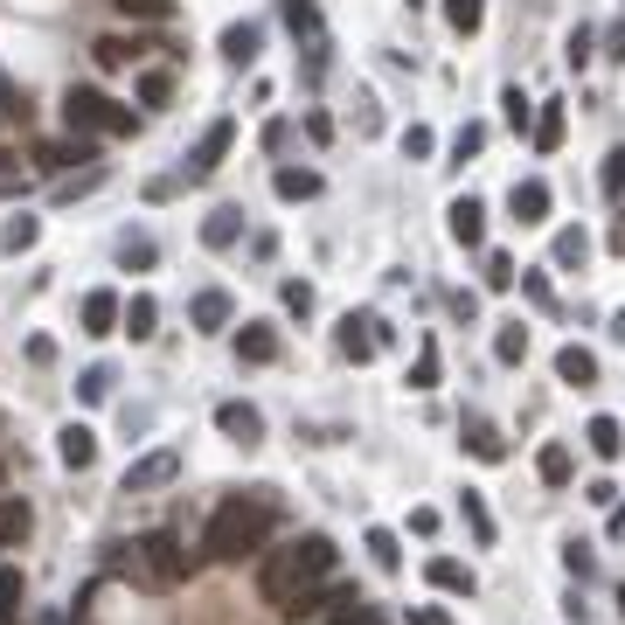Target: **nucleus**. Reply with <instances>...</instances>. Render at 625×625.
I'll list each match as a JSON object with an SVG mask.
<instances>
[{
  "label": "nucleus",
  "instance_id": "nucleus-59",
  "mask_svg": "<svg viewBox=\"0 0 625 625\" xmlns=\"http://www.w3.org/2000/svg\"><path fill=\"white\" fill-rule=\"evenodd\" d=\"M618 618H625V591H618Z\"/></svg>",
  "mask_w": 625,
  "mask_h": 625
},
{
  "label": "nucleus",
  "instance_id": "nucleus-11",
  "mask_svg": "<svg viewBox=\"0 0 625 625\" xmlns=\"http://www.w3.org/2000/svg\"><path fill=\"white\" fill-rule=\"evenodd\" d=\"M507 208H515V223H521V230H536V223H549V181H542V175L515 181V188H507Z\"/></svg>",
  "mask_w": 625,
  "mask_h": 625
},
{
  "label": "nucleus",
  "instance_id": "nucleus-20",
  "mask_svg": "<svg viewBox=\"0 0 625 625\" xmlns=\"http://www.w3.org/2000/svg\"><path fill=\"white\" fill-rule=\"evenodd\" d=\"M459 438H466V452H472L480 466H501V459H507V438H501L494 424H486V417H466V424H459Z\"/></svg>",
  "mask_w": 625,
  "mask_h": 625
},
{
  "label": "nucleus",
  "instance_id": "nucleus-7",
  "mask_svg": "<svg viewBox=\"0 0 625 625\" xmlns=\"http://www.w3.org/2000/svg\"><path fill=\"white\" fill-rule=\"evenodd\" d=\"M230 146H237V119H208V125H202V140L188 146L181 175H188V181H208V175L223 167V154H230Z\"/></svg>",
  "mask_w": 625,
  "mask_h": 625
},
{
  "label": "nucleus",
  "instance_id": "nucleus-57",
  "mask_svg": "<svg viewBox=\"0 0 625 625\" xmlns=\"http://www.w3.org/2000/svg\"><path fill=\"white\" fill-rule=\"evenodd\" d=\"M604 536H612V542H625V501L612 507V521H604Z\"/></svg>",
  "mask_w": 625,
  "mask_h": 625
},
{
  "label": "nucleus",
  "instance_id": "nucleus-50",
  "mask_svg": "<svg viewBox=\"0 0 625 625\" xmlns=\"http://www.w3.org/2000/svg\"><path fill=\"white\" fill-rule=\"evenodd\" d=\"M431 146H438V140H431V125H410L404 132V160H431Z\"/></svg>",
  "mask_w": 625,
  "mask_h": 625
},
{
  "label": "nucleus",
  "instance_id": "nucleus-16",
  "mask_svg": "<svg viewBox=\"0 0 625 625\" xmlns=\"http://www.w3.org/2000/svg\"><path fill=\"white\" fill-rule=\"evenodd\" d=\"M536 480H542V486H556V494H563V486L577 480V452L563 445V438H549V445L536 452Z\"/></svg>",
  "mask_w": 625,
  "mask_h": 625
},
{
  "label": "nucleus",
  "instance_id": "nucleus-61",
  "mask_svg": "<svg viewBox=\"0 0 625 625\" xmlns=\"http://www.w3.org/2000/svg\"><path fill=\"white\" fill-rule=\"evenodd\" d=\"M0 480H8V466H0Z\"/></svg>",
  "mask_w": 625,
  "mask_h": 625
},
{
  "label": "nucleus",
  "instance_id": "nucleus-30",
  "mask_svg": "<svg viewBox=\"0 0 625 625\" xmlns=\"http://www.w3.org/2000/svg\"><path fill=\"white\" fill-rule=\"evenodd\" d=\"M486 22V0H445V28L452 35H480Z\"/></svg>",
  "mask_w": 625,
  "mask_h": 625
},
{
  "label": "nucleus",
  "instance_id": "nucleus-10",
  "mask_svg": "<svg viewBox=\"0 0 625 625\" xmlns=\"http://www.w3.org/2000/svg\"><path fill=\"white\" fill-rule=\"evenodd\" d=\"M445 230H452V243L480 251V243H486V202H480V195H459V202L445 208Z\"/></svg>",
  "mask_w": 625,
  "mask_h": 625
},
{
  "label": "nucleus",
  "instance_id": "nucleus-32",
  "mask_svg": "<svg viewBox=\"0 0 625 625\" xmlns=\"http://www.w3.org/2000/svg\"><path fill=\"white\" fill-rule=\"evenodd\" d=\"M111 383H119V375H111V362H91V369L77 375V404H105Z\"/></svg>",
  "mask_w": 625,
  "mask_h": 625
},
{
  "label": "nucleus",
  "instance_id": "nucleus-55",
  "mask_svg": "<svg viewBox=\"0 0 625 625\" xmlns=\"http://www.w3.org/2000/svg\"><path fill=\"white\" fill-rule=\"evenodd\" d=\"M410 625H452V612H438V604H417Z\"/></svg>",
  "mask_w": 625,
  "mask_h": 625
},
{
  "label": "nucleus",
  "instance_id": "nucleus-22",
  "mask_svg": "<svg viewBox=\"0 0 625 625\" xmlns=\"http://www.w3.org/2000/svg\"><path fill=\"white\" fill-rule=\"evenodd\" d=\"M563 119H570V111H563V98H542V105H536V125H528L536 154H556V146H563Z\"/></svg>",
  "mask_w": 625,
  "mask_h": 625
},
{
  "label": "nucleus",
  "instance_id": "nucleus-24",
  "mask_svg": "<svg viewBox=\"0 0 625 625\" xmlns=\"http://www.w3.org/2000/svg\"><path fill=\"white\" fill-rule=\"evenodd\" d=\"M237 237H243V208H230V202L208 208V223H202V243H208V251H230Z\"/></svg>",
  "mask_w": 625,
  "mask_h": 625
},
{
  "label": "nucleus",
  "instance_id": "nucleus-26",
  "mask_svg": "<svg viewBox=\"0 0 625 625\" xmlns=\"http://www.w3.org/2000/svg\"><path fill=\"white\" fill-rule=\"evenodd\" d=\"M459 515H466V528H472V542L494 549L501 528H494V507H486V494H472V486H466V494H459Z\"/></svg>",
  "mask_w": 625,
  "mask_h": 625
},
{
  "label": "nucleus",
  "instance_id": "nucleus-35",
  "mask_svg": "<svg viewBox=\"0 0 625 625\" xmlns=\"http://www.w3.org/2000/svg\"><path fill=\"white\" fill-rule=\"evenodd\" d=\"M22 618V570L14 563H0V625Z\"/></svg>",
  "mask_w": 625,
  "mask_h": 625
},
{
  "label": "nucleus",
  "instance_id": "nucleus-28",
  "mask_svg": "<svg viewBox=\"0 0 625 625\" xmlns=\"http://www.w3.org/2000/svg\"><path fill=\"white\" fill-rule=\"evenodd\" d=\"M146 43L140 35H105V43H91V56H98V70H132V56H140Z\"/></svg>",
  "mask_w": 625,
  "mask_h": 625
},
{
  "label": "nucleus",
  "instance_id": "nucleus-46",
  "mask_svg": "<svg viewBox=\"0 0 625 625\" xmlns=\"http://www.w3.org/2000/svg\"><path fill=\"white\" fill-rule=\"evenodd\" d=\"M119 14H132V22H167L175 14V0H111Z\"/></svg>",
  "mask_w": 625,
  "mask_h": 625
},
{
  "label": "nucleus",
  "instance_id": "nucleus-17",
  "mask_svg": "<svg viewBox=\"0 0 625 625\" xmlns=\"http://www.w3.org/2000/svg\"><path fill=\"white\" fill-rule=\"evenodd\" d=\"M223 63H237V70H251L257 63V49H264V28L257 22H230V28H223Z\"/></svg>",
  "mask_w": 625,
  "mask_h": 625
},
{
  "label": "nucleus",
  "instance_id": "nucleus-27",
  "mask_svg": "<svg viewBox=\"0 0 625 625\" xmlns=\"http://www.w3.org/2000/svg\"><path fill=\"white\" fill-rule=\"evenodd\" d=\"M272 188H278V202H313L320 195V175H313V167H278Z\"/></svg>",
  "mask_w": 625,
  "mask_h": 625
},
{
  "label": "nucleus",
  "instance_id": "nucleus-33",
  "mask_svg": "<svg viewBox=\"0 0 625 625\" xmlns=\"http://www.w3.org/2000/svg\"><path fill=\"white\" fill-rule=\"evenodd\" d=\"M362 549L375 556V570H404V549H396V536H389V528H369V536H362Z\"/></svg>",
  "mask_w": 625,
  "mask_h": 625
},
{
  "label": "nucleus",
  "instance_id": "nucleus-15",
  "mask_svg": "<svg viewBox=\"0 0 625 625\" xmlns=\"http://www.w3.org/2000/svg\"><path fill=\"white\" fill-rule=\"evenodd\" d=\"M556 383H570V389L598 383V354L584 348V340H563V348H556Z\"/></svg>",
  "mask_w": 625,
  "mask_h": 625
},
{
  "label": "nucleus",
  "instance_id": "nucleus-56",
  "mask_svg": "<svg viewBox=\"0 0 625 625\" xmlns=\"http://www.w3.org/2000/svg\"><path fill=\"white\" fill-rule=\"evenodd\" d=\"M604 56H612V63H625V22L604 28Z\"/></svg>",
  "mask_w": 625,
  "mask_h": 625
},
{
  "label": "nucleus",
  "instance_id": "nucleus-29",
  "mask_svg": "<svg viewBox=\"0 0 625 625\" xmlns=\"http://www.w3.org/2000/svg\"><path fill=\"white\" fill-rule=\"evenodd\" d=\"M494 362L501 369H521L528 362V327H521V320H507V327L494 334Z\"/></svg>",
  "mask_w": 625,
  "mask_h": 625
},
{
  "label": "nucleus",
  "instance_id": "nucleus-1",
  "mask_svg": "<svg viewBox=\"0 0 625 625\" xmlns=\"http://www.w3.org/2000/svg\"><path fill=\"white\" fill-rule=\"evenodd\" d=\"M272 528H278V494L272 486H243V494H230L216 515H208L202 556L208 563H243V556H257V549L272 542Z\"/></svg>",
  "mask_w": 625,
  "mask_h": 625
},
{
  "label": "nucleus",
  "instance_id": "nucleus-36",
  "mask_svg": "<svg viewBox=\"0 0 625 625\" xmlns=\"http://www.w3.org/2000/svg\"><path fill=\"white\" fill-rule=\"evenodd\" d=\"M22 119H28V91L0 70V125H22Z\"/></svg>",
  "mask_w": 625,
  "mask_h": 625
},
{
  "label": "nucleus",
  "instance_id": "nucleus-52",
  "mask_svg": "<svg viewBox=\"0 0 625 625\" xmlns=\"http://www.w3.org/2000/svg\"><path fill=\"white\" fill-rule=\"evenodd\" d=\"M286 140H292V119H272V125H264V154H286Z\"/></svg>",
  "mask_w": 625,
  "mask_h": 625
},
{
  "label": "nucleus",
  "instance_id": "nucleus-9",
  "mask_svg": "<svg viewBox=\"0 0 625 625\" xmlns=\"http://www.w3.org/2000/svg\"><path fill=\"white\" fill-rule=\"evenodd\" d=\"M216 431H223L230 445L251 452V445H264V410L243 404V396H230V404H216Z\"/></svg>",
  "mask_w": 625,
  "mask_h": 625
},
{
  "label": "nucleus",
  "instance_id": "nucleus-60",
  "mask_svg": "<svg viewBox=\"0 0 625 625\" xmlns=\"http://www.w3.org/2000/svg\"><path fill=\"white\" fill-rule=\"evenodd\" d=\"M410 8H424V0H410Z\"/></svg>",
  "mask_w": 625,
  "mask_h": 625
},
{
  "label": "nucleus",
  "instance_id": "nucleus-23",
  "mask_svg": "<svg viewBox=\"0 0 625 625\" xmlns=\"http://www.w3.org/2000/svg\"><path fill=\"white\" fill-rule=\"evenodd\" d=\"M119 334H132V340H154V334H160V307H154V292H132V299H125Z\"/></svg>",
  "mask_w": 625,
  "mask_h": 625
},
{
  "label": "nucleus",
  "instance_id": "nucleus-40",
  "mask_svg": "<svg viewBox=\"0 0 625 625\" xmlns=\"http://www.w3.org/2000/svg\"><path fill=\"white\" fill-rule=\"evenodd\" d=\"M515 278H521L515 257H507V251H486V292H515Z\"/></svg>",
  "mask_w": 625,
  "mask_h": 625
},
{
  "label": "nucleus",
  "instance_id": "nucleus-2",
  "mask_svg": "<svg viewBox=\"0 0 625 625\" xmlns=\"http://www.w3.org/2000/svg\"><path fill=\"white\" fill-rule=\"evenodd\" d=\"M334 577V542L327 536H292L286 549H272L257 570V591L264 604H278V612H292L307 591H320V584Z\"/></svg>",
  "mask_w": 625,
  "mask_h": 625
},
{
  "label": "nucleus",
  "instance_id": "nucleus-49",
  "mask_svg": "<svg viewBox=\"0 0 625 625\" xmlns=\"http://www.w3.org/2000/svg\"><path fill=\"white\" fill-rule=\"evenodd\" d=\"M278 299H286V313H313V286H307V278H286Z\"/></svg>",
  "mask_w": 625,
  "mask_h": 625
},
{
  "label": "nucleus",
  "instance_id": "nucleus-3",
  "mask_svg": "<svg viewBox=\"0 0 625 625\" xmlns=\"http://www.w3.org/2000/svg\"><path fill=\"white\" fill-rule=\"evenodd\" d=\"M119 570H132L140 584H154V591H175V584L195 570V556L181 549L175 528H146L140 542H125V556H119Z\"/></svg>",
  "mask_w": 625,
  "mask_h": 625
},
{
  "label": "nucleus",
  "instance_id": "nucleus-6",
  "mask_svg": "<svg viewBox=\"0 0 625 625\" xmlns=\"http://www.w3.org/2000/svg\"><path fill=\"white\" fill-rule=\"evenodd\" d=\"M28 160H35V175H56V181H63V175L98 167V140H77V132H70V140H43Z\"/></svg>",
  "mask_w": 625,
  "mask_h": 625
},
{
  "label": "nucleus",
  "instance_id": "nucleus-34",
  "mask_svg": "<svg viewBox=\"0 0 625 625\" xmlns=\"http://www.w3.org/2000/svg\"><path fill=\"white\" fill-rule=\"evenodd\" d=\"M410 389H438V340H417V362H410Z\"/></svg>",
  "mask_w": 625,
  "mask_h": 625
},
{
  "label": "nucleus",
  "instance_id": "nucleus-25",
  "mask_svg": "<svg viewBox=\"0 0 625 625\" xmlns=\"http://www.w3.org/2000/svg\"><path fill=\"white\" fill-rule=\"evenodd\" d=\"M584 445H591L604 466L625 459V431H618V417H591V424H584Z\"/></svg>",
  "mask_w": 625,
  "mask_h": 625
},
{
  "label": "nucleus",
  "instance_id": "nucleus-51",
  "mask_svg": "<svg viewBox=\"0 0 625 625\" xmlns=\"http://www.w3.org/2000/svg\"><path fill=\"white\" fill-rule=\"evenodd\" d=\"M521 292L536 299V307H549V299H556V292H549V272H521Z\"/></svg>",
  "mask_w": 625,
  "mask_h": 625
},
{
  "label": "nucleus",
  "instance_id": "nucleus-13",
  "mask_svg": "<svg viewBox=\"0 0 625 625\" xmlns=\"http://www.w3.org/2000/svg\"><path fill=\"white\" fill-rule=\"evenodd\" d=\"M424 577H431V591H445V598H472V591H480L472 563H459V556H431V563H424Z\"/></svg>",
  "mask_w": 625,
  "mask_h": 625
},
{
  "label": "nucleus",
  "instance_id": "nucleus-19",
  "mask_svg": "<svg viewBox=\"0 0 625 625\" xmlns=\"http://www.w3.org/2000/svg\"><path fill=\"white\" fill-rule=\"evenodd\" d=\"M584 257H591V237H584V223H563V230L549 237V264H556V272H584Z\"/></svg>",
  "mask_w": 625,
  "mask_h": 625
},
{
  "label": "nucleus",
  "instance_id": "nucleus-43",
  "mask_svg": "<svg viewBox=\"0 0 625 625\" xmlns=\"http://www.w3.org/2000/svg\"><path fill=\"white\" fill-rule=\"evenodd\" d=\"M563 570H570L577 584L598 577V549H591V542H563Z\"/></svg>",
  "mask_w": 625,
  "mask_h": 625
},
{
  "label": "nucleus",
  "instance_id": "nucleus-44",
  "mask_svg": "<svg viewBox=\"0 0 625 625\" xmlns=\"http://www.w3.org/2000/svg\"><path fill=\"white\" fill-rule=\"evenodd\" d=\"M91 188H105V167H84V175H63V181H56V202H77V195H91Z\"/></svg>",
  "mask_w": 625,
  "mask_h": 625
},
{
  "label": "nucleus",
  "instance_id": "nucleus-53",
  "mask_svg": "<svg viewBox=\"0 0 625 625\" xmlns=\"http://www.w3.org/2000/svg\"><path fill=\"white\" fill-rule=\"evenodd\" d=\"M584 501H591V507H618V486L612 480H591V486H584Z\"/></svg>",
  "mask_w": 625,
  "mask_h": 625
},
{
  "label": "nucleus",
  "instance_id": "nucleus-41",
  "mask_svg": "<svg viewBox=\"0 0 625 625\" xmlns=\"http://www.w3.org/2000/svg\"><path fill=\"white\" fill-rule=\"evenodd\" d=\"M119 257H125V264H140V272H146V264L160 257V243L146 237V230H125V237H119Z\"/></svg>",
  "mask_w": 625,
  "mask_h": 625
},
{
  "label": "nucleus",
  "instance_id": "nucleus-58",
  "mask_svg": "<svg viewBox=\"0 0 625 625\" xmlns=\"http://www.w3.org/2000/svg\"><path fill=\"white\" fill-rule=\"evenodd\" d=\"M612 340H618V348H625V307L612 313Z\"/></svg>",
  "mask_w": 625,
  "mask_h": 625
},
{
  "label": "nucleus",
  "instance_id": "nucleus-21",
  "mask_svg": "<svg viewBox=\"0 0 625 625\" xmlns=\"http://www.w3.org/2000/svg\"><path fill=\"white\" fill-rule=\"evenodd\" d=\"M230 313H237V299L223 292V286H208V292H195V307H188V320H195L202 334H216V327H230Z\"/></svg>",
  "mask_w": 625,
  "mask_h": 625
},
{
  "label": "nucleus",
  "instance_id": "nucleus-37",
  "mask_svg": "<svg viewBox=\"0 0 625 625\" xmlns=\"http://www.w3.org/2000/svg\"><path fill=\"white\" fill-rule=\"evenodd\" d=\"M35 237H43V223H35V216H14L8 230H0V251L22 257V251H35Z\"/></svg>",
  "mask_w": 625,
  "mask_h": 625
},
{
  "label": "nucleus",
  "instance_id": "nucleus-31",
  "mask_svg": "<svg viewBox=\"0 0 625 625\" xmlns=\"http://www.w3.org/2000/svg\"><path fill=\"white\" fill-rule=\"evenodd\" d=\"M501 119L515 125V132H528V125H536V98H528L521 84H507V91H501Z\"/></svg>",
  "mask_w": 625,
  "mask_h": 625
},
{
  "label": "nucleus",
  "instance_id": "nucleus-12",
  "mask_svg": "<svg viewBox=\"0 0 625 625\" xmlns=\"http://www.w3.org/2000/svg\"><path fill=\"white\" fill-rule=\"evenodd\" d=\"M119 313H125V299L111 292V286H98V292H84V307H77V320H84V334H119Z\"/></svg>",
  "mask_w": 625,
  "mask_h": 625
},
{
  "label": "nucleus",
  "instance_id": "nucleus-42",
  "mask_svg": "<svg viewBox=\"0 0 625 625\" xmlns=\"http://www.w3.org/2000/svg\"><path fill=\"white\" fill-rule=\"evenodd\" d=\"M598 188L612 202H625V146H612V154H604V167H598Z\"/></svg>",
  "mask_w": 625,
  "mask_h": 625
},
{
  "label": "nucleus",
  "instance_id": "nucleus-18",
  "mask_svg": "<svg viewBox=\"0 0 625 625\" xmlns=\"http://www.w3.org/2000/svg\"><path fill=\"white\" fill-rule=\"evenodd\" d=\"M237 354H243V362H278L286 340H278V327H264V320H243V327H237Z\"/></svg>",
  "mask_w": 625,
  "mask_h": 625
},
{
  "label": "nucleus",
  "instance_id": "nucleus-39",
  "mask_svg": "<svg viewBox=\"0 0 625 625\" xmlns=\"http://www.w3.org/2000/svg\"><path fill=\"white\" fill-rule=\"evenodd\" d=\"M140 105H175V70H140Z\"/></svg>",
  "mask_w": 625,
  "mask_h": 625
},
{
  "label": "nucleus",
  "instance_id": "nucleus-4",
  "mask_svg": "<svg viewBox=\"0 0 625 625\" xmlns=\"http://www.w3.org/2000/svg\"><path fill=\"white\" fill-rule=\"evenodd\" d=\"M63 125L77 132V140H125L140 119H132V105L105 98L98 84H70V91H63Z\"/></svg>",
  "mask_w": 625,
  "mask_h": 625
},
{
  "label": "nucleus",
  "instance_id": "nucleus-45",
  "mask_svg": "<svg viewBox=\"0 0 625 625\" xmlns=\"http://www.w3.org/2000/svg\"><path fill=\"white\" fill-rule=\"evenodd\" d=\"M591 56H598V35L577 22V28H570V43H563V63H570V70H584V63H591Z\"/></svg>",
  "mask_w": 625,
  "mask_h": 625
},
{
  "label": "nucleus",
  "instance_id": "nucleus-8",
  "mask_svg": "<svg viewBox=\"0 0 625 625\" xmlns=\"http://www.w3.org/2000/svg\"><path fill=\"white\" fill-rule=\"evenodd\" d=\"M175 480H181V452H175V445H160V452H146V459H132V466H125L119 494H154V486H175Z\"/></svg>",
  "mask_w": 625,
  "mask_h": 625
},
{
  "label": "nucleus",
  "instance_id": "nucleus-38",
  "mask_svg": "<svg viewBox=\"0 0 625 625\" xmlns=\"http://www.w3.org/2000/svg\"><path fill=\"white\" fill-rule=\"evenodd\" d=\"M28 536V501H0V549H14Z\"/></svg>",
  "mask_w": 625,
  "mask_h": 625
},
{
  "label": "nucleus",
  "instance_id": "nucleus-47",
  "mask_svg": "<svg viewBox=\"0 0 625 625\" xmlns=\"http://www.w3.org/2000/svg\"><path fill=\"white\" fill-rule=\"evenodd\" d=\"M0 195H28V167H22V154H0Z\"/></svg>",
  "mask_w": 625,
  "mask_h": 625
},
{
  "label": "nucleus",
  "instance_id": "nucleus-54",
  "mask_svg": "<svg viewBox=\"0 0 625 625\" xmlns=\"http://www.w3.org/2000/svg\"><path fill=\"white\" fill-rule=\"evenodd\" d=\"M604 251H612V257H625V208L612 216V230H604Z\"/></svg>",
  "mask_w": 625,
  "mask_h": 625
},
{
  "label": "nucleus",
  "instance_id": "nucleus-5",
  "mask_svg": "<svg viewBox=\"0 0 625 625\" xmlns=\"http://www.w3.org/2000/svg\"><path fill=\"white\" fill-rule=\"evenodd\" d=\"M375 348H389V320L348 313V320L334 327V354H340V362H375Z\"/></svg>",
  "mask_w": 625,
  "mask_h": 625
},
{
  "label": "nucleus",
  "instance_id": "nucleus-14",
  "mask_svg": "<svg viewBox=\"0 0 625 625\" xmlns=\"http://www.w3.org/2000/svg\"><path fill=\"white\" fill-rule=\"evenodd\" d=\"M56 459H63L70 472H91V459H98V431H91V424H63V431H56Z\"/></svg>",
  "mask_w": 625,
  "mask_h": 625
},
{
  "label": "nucleus",
  "instance_id": "nucleus-48",
  "mask_svg": "<svg viewBox=\"0 0 625 625\" xmlns=\"http://www.w3.org/2000/svg\"><path fill=\"white\" fill-rule=\"evenodd\" d=\"M480 146H486V125H459V140H452V160H472V154H480Z\"/></svg>",
  "mask_w": 625,
  "mask_h": 625
}]
</instances>
